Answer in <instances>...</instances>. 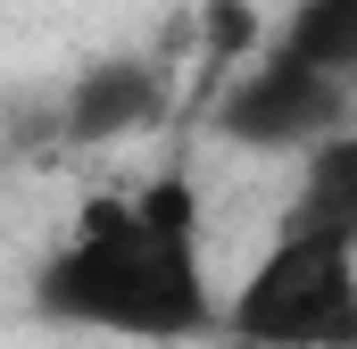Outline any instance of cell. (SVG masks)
<instances>
[{"label":"cell","mask_w":357,"mask_h":349,"mask_svg":"<svg viewBox=\"0 0 357 349\" xmlns=\"http://www.w3.org/2000/svg\"><path fill=\"white\" fill-rule=\"evenodd\" d=\"M341 125H357V91L333 84L324 67H307L282 42H266L258 59H241L233 84L216 91V133L241 142V150H266V158H307Z\"/></svg>","instance_id":"3957f363"},{"label":"cell","mask_w":357,"mask_h":349,"mask_svg":"<svg viewBox=\"0 0 357 349\" xmlns=\"http://www.w3.org/2000/svg\"><path fill=\"white\" fill-rule=\"evenodd\" d=\"M274 42L357 91V0H291V17L274 25Z\"/></svg>","instance_id":"8992f818"},{"label":"cell","mask_w":357,"mask_h":349,"mask_svg":"<svg viewBox=\"0 0 357 349\" xmlns=\"http://www.w3.org/2000/svg\"><path fill=\"white\" fill-rule=\"evenodd\" d=\"M199 183L150 174L142 191H100L75 208L67 242L42 258L33 299L59 325H91L116 341H199L225 333V291L199 250Z\"/></svg>","instance_id":"6da1fadb"},{"label":"cell","mask_w":357,"mask_h":349,"mask_svg":"<svg viewBox=\"0 0 357 349\" xmlns=\"http://www.w3.org/2000/svg\"><path fill=\"white\" fill-rule=\"evenodd\" d=\"M299 216L357 242V125H341L333 142H316L299 158Z\"/></svg>","instance_id":"5b68a950"},{"label":"cell","mask_w":357,"mask_h":349,"mask_svg":"<svg viewBox=\"0 0 357 349\" xmlns=\"http://www.w3.org/2000/svg\"><path fill=\"white\" fill-rule=\"evenodd\" d=\"M225 333L250 349H357V242L291 216V233L225 291Z\"/></svg>","instance_id":"7a4b0ae2"},{"label":"cell","mask_w":357,"mask_h":349,"mask_svg":"<svg viewBox=\"0 0 357 349\" xmlns=\"http://www.w3.org/2000/svg\"><path fill=\"white\" fill-rule=\"evenodd\" d=\"M158 108H167V84H158V67L150 59H133V50H116V59H91L84 75L67 84V108H59V133L67 142H125V133H142V125H158Z\"/></svg>","instance_id":"277c9868"}]
</instances>
